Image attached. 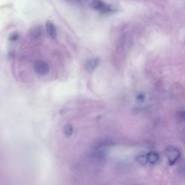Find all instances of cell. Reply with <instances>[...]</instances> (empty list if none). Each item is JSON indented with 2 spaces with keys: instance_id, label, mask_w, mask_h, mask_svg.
<instances>
[{
  "instance_id": "30bf717a",
  "label": "cell",
  "mask_w": 185,
  "mask_h": 185,
  "mask_svg": "<svg viewBox=\"0 0 185 185\" xmlns=\"http://www.w3.org/2000/svg\"><path fill=\"white\" fill-rule=\"evenodd\" d=\"M144 98H145V96H144V94L140 93L137 96V100L139 102H143L144 99Z\"/></svg>"
},
{
  "instance_id": "8fae6325",
  "label": "cell",
  "mask_w": 185,
  "mask_h": 185,
  "mask_svg": "<svg viewBox=\"0 0 185 185\" xmlns=\"http://www.w3.org/2000/svg\"><path fill=\"white\" fill-rule=\"evenodd\" d=\"M78 1H85V0H78Z\"/></svg>"
},
{
  "instance_id": "5b68a950",
  "label": "cell",
  "mask_w": 185,
  "mask_h": 185,
  "mask_svg": "<svg viewBox=\"0 0 185 185\" xmlns=\"http://www.w3.org/2000/svg\"><path fill=\"white\" fill-rule=\"evenodd\" d=\"M146 160L148 162L151 164L156 163L159 159V155L156 152H150L146 154Z\"/></svg>"
},
{
  "instance_id": "8992f818",
  "label": "cell",
  "mask_w": 185,
  "mask_h": 185,
  "mask_svg": "<svg viewBox=\"0 0 185 185\" xmlns=\"http://www.w3.org/2000/svg\"><path fill=\"white\" fill-rule=\"evenodd\" d=\"M62 132L66 136H71L73 133V126L71 124H65L62 128Z\"/></svg>"
},
{
  "instance_id": "6da1fadb",
  "label": "cell",
  "mask_w": 185,
  "mask_h": 185,
  "mask_svg": "<svg viewBox=\"0 0 185 185\" xmlns=\"http://www.w3.org/2000/svg\"><path fill=\"white\" fill-rule=\"evenodd\" d=\"M165 153L170 165H174L179 159L181 155L180 151L174 146H168L165 149Z\"/></svg>"
},
{
  "instance_id": "52a82bcc",
  "label": "cell",
  "mask_w": 185,
  "mask_h": 185,
  "mask_svg": "<svg viewBox=\"0 0 185 185\" xmlns=\"http://www.w3.org/2000/svg\"><path fill=\"white\" fill-rule=\"evenodd\" d=\"M137 162H139L140 165H145L147 163L146 155H139L136 157Z\"/></svg>"
},
{
  "instance_id": "ba28073f",
  "label": "cell",
  "mask_w": 185,
  "mask_h": 185,
  "mask_svg": "<svg viewBox=\"0 0 185 185\" xmlns=\"http://www.w3.org/2000/svg\"><path fill=\"white\" fill-rule=\"evenodd\" d=\"M32 34L34 38H38L42 35V30L41 27H35L32 29Z\"/></svg>"
},
{
  "instance_id": "7a4b0ae2",
  "label": "cell",
  "mask_w": 185,
  "mask_h": 185,
  "mask_svg": "<svg viewBox=\"0 0 185 185\" xmlns=\"http://www.w3.org/2000/svg\"><path fill=\"white\" fill-rule=\"evenodd\" d=\"M90 5L93 9L101 10L102 12H109L111 10L110 6L106 5L102 0H92Z\"/></svg>"
},
{
  "instance_id": "3957f363",
  "label": "cell",
  "mask_w": 185,
  "mask_h": 185,
  "mask_svg": "<svg viewBox=\"0 0 185 185\" xmlns=\"http://www.w3.org/2000/svg\"><path fill=\"white\" fill-rule=\"evenodd\" d=\"M47 34L51 39H54L57 36V31L54 24L51 21H48L46 25Z\"/></svg>"
},
{
  "instance_id": "277c9868",
  "label": "cell",
  "mask_w": 185,
  "mask_h": 185,
  "mask_svg": "<svg viewBox=\"0 0 185 185\" xmlns=\"http://www.w3.org/2000/svg\"><path fill=\"white\" fill-rule=\"evenodd\" d=\"M99 60L98 58L89 59L85 63V69L88 72H92L97 66L99 64Z\"/></svg>"
},
{
  "instance_id": "9c48e42d",
  "label": "cell",
  "mask_w": 185,
  "mask_h": 185,
  "mask_svg": "<svg viewBox=\"0 0 185 185\" xmlns=\"http://www.w3.org/2000/svg\"><path fill=\"white\" fill-rule=\"evenodd\" d=\"M18 38V34L16 33H14L12 34L9 37V40L10 41H15L17 40Z\"/></svg>"
}]
</instances>
